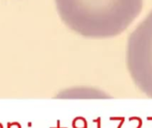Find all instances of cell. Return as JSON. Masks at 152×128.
<instances>
[{
	"label": "cell",
	"instance_id": "cell-2",
	"mask_svg": "<svg viewBox=\"0 0 152 128\" xmlns=\"http://www.w3.org/2000/svg\"><path fill=\"white\" fill-rule=\"evenodd\" d=\"M128 59L140 85L152 91V11L130 35Z\"/></svg>",
	"mask_w": 152,
	"mask_h": 128
},
{
	"label": "cell",
	"instance_id": "cell-1",
	"mask_svg": "<svg viewBox=\"0 0 152 128\" xmlns=\"http://www.w3.org/2000/svg\"><path fill=\"white\" fill-rule=\"evenodd\" d=\"M64 22L81 36H119L141 12L143 0H55Z\"/></svg>",
	"mask_w": 152,
	"mask_h": 128
}]
</instances>
